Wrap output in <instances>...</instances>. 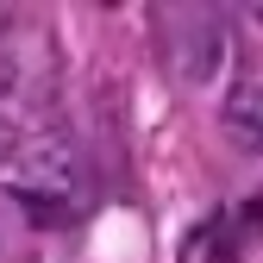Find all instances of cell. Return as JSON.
Instances as JSON below:
<instances>
[{
    "instance_id": "3",
    "label": "cell",
    "mask_w": 263,
    "mask_h": 263,
    "mask_svg": "<svg viewBox=\"0 0 263 263\" xmlns=\"http://www.w3.org/2000/svg\"><path fill=\"white\" fill-rule=\"evenodd\" d=\"M219 50H226V38L213 25H194V38H188V50H182V82H213V69H219Z\"/></svg>"
},
{
    "instance_id": "2",
    "label": "cell",
    "mask_w": 263,
    "mask_h": 263,
    "mask_svg": "<svg viewBox=\"0 0 263 263\" xmlns=\"http://www.w3.org/2000/svg\"><path fill=\"white\" fill-rule=\"evenodd\" d=\"M226 132H232V144L245 151H263V88L257 82H238L232 94H226Z\"/></svg>"
},
{
    "instance_id": "4",
    "label": "cell",
    "mask_w": 263,
    "mask_h": 263,
    "mask_svg": "<svg viewBox=\"0 0 263 263\" xmlns=\"http://www.w3.org/2000/svg\"><path fill=\"white\" fill-rule=\"evenodd\" d=\"M19 144H25V138H19V125H13V119H0V163H13Z\"/></svg>"
},
{
    "instance_id": "1",
    "label": "cell",
    "mask_w": 263,
    "mask_h": 263,
    "mask_svg": "<svg viewBox=\"0 0 263 263\" xmlns=\"http://www.w3.org/2000/svg\"><path fill=\"white\" fill-rule=\"evenodd\" d=\"M13 163H19V176L38 182V188H63V182L76 176V151H69L63 132H38V138H25Z\"/></svg>"
}]
</instances>
